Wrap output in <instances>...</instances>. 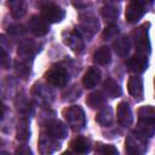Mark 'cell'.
Wrapping results in <instances>:
<instances>
[{
	"label": "cell",
	"instance_id": "1",
	"mask_svg": "<svg viewBox=\"0 0 155 155\" xmlns=\"http://www.w3.org/2000/svg\"><path fill=\"white\" fill-rule=\"evenodd\" d=\"M142 137L150 138L155 133V108L151 105L140 107L138 110V125L136 131Z\"/></svg>",
	"mask_w": 155,
	"mask_h": 155
},
{
	"label": "cell",
	"instance_id": "2",
	"mask_svg": "<svg viewBox=\"0 0 155 155\" xmlns=\"http://www.w3.org/2000/svg\"><path fill=\"white\" fill-rule=\"evenodd\" d=\"M63 115L65 117V121H67L68 126L73 131H80L86 125L85 113H84L82 108L79 107V105H71V107H69L68 109L64 110Z\"/></svg>",
	"mask_w": 155,
	"mask_h": 155
},
{
	"label": "cell",
	"instance_id": "3",
	"mask_svg": "<svg viewBox=\"0 0 155 155\" xmlns=\"http://www.w3.org/2000/svg\"><path fill=\"white\" fill-rule=\"evenodd\" d=\"M148 27L149 24H143L134 31V47L138 54L147 56L150 53V41H149V34H148Z\"/></svg>",
	"mask_w": 155,
	"mask_h": 155
},
{
	"label": "cell",
	"instance_id": "4",
	"mask_svg": "<svg viewBox=\"0 0 155 155\" xmlns=\"http://www.w3.org/2000/svg\"><path fill=\"white\" fill-rule=\"evenodd\" d=\"M47 82L54 87H64L69 81V73L59 65L50 68L45 75Z\"/></svg>",
	"mask_w": 155,
	"mask_h": 155
},
{
	"label": "cell",
	"instance_id": "5",
	"mask_svg": "<svg viewBox=\"0 0 155 155\" xmlns=\"http://www.w3.org/2000/svg\"><path fill=\"white\" fill-rule=\"evenodd\" d=\"M40 6H41V16L48 23H58L65 16L64 10L59 6L53 5L50 0H45V4H41Z\"/></svg>",
	"mask_w": 155,
	"mask_h": 155
},
{
	"label": "cell",
	"instance_id": "6",
	"mask_svg": "<svg viewBox=\"0 0 155 155\" xmlns=\"http://www.w3.org/2000/svg\"><path fill=\"white\" fill-rule=\"evenodd\" d=\"M125 148L128 154H143L147 150V139L138 134L137 132L127 136L125 142Z\"/></svg>",
	"mask_w": 155,
	"mask_h": 155
},
{
	"label": "cell",
	"instance_id": "7",
	"mask_svg": "<svg viewBox=\"0 0 155 155\" xmlns=\"http://www.w3.org/2000/svg\"><path fill=\"white\" fill-rule=\"evenodd\" d=\"M63 41L64 44L75 53H81L84 52V48H85V42L81 38V35L78 33V31H74V30H65L63 31Z\"/></svg>",
	"mask_w": 155,
	"mask_h": 155
},
{
	"label": "cell",
	"instance_id": "8",
	"mask_svg": "<svg viewBox=\"0 0 155 155\" xmlns=\"http://www.w3.org/2000/svg\"><path fill=\"white\" fill-rule=\"evenodd\" d=\"M99 28V22L93 13L80 15V29L88 36H92Z\"/></svg>",
	"mask_w": 155,
	"mask_h": 155
},
{
	"label": "cell",
	"instance_id": "9",
	"mask_svg": "<svg viewBox=\"0 0 155 155\" xmlns=\"http://www.w3.org/2000/svg\"><path fill=\"white\" fill-rule=\"evenodd\" d=\"M28 28L35 36H44L50 30L48 22L42 16H33L28 22Z\"/></svg>",
	"mask_w": 155,
	"mask_h": 155
},
{
	"label": "cell",
	"instance_id": "10",
	"mask_svg": "<svg viewBox=\"0 0 155 155\" xmlns=\"http://www.w3.org/2000/svg\"><path fill=\"white\" fill-rule=\"evenodd\" d=\"M39 148H40V153L41 154L53 153L57 149H59V139L52 137L47 132L42 133L40 136V139H39Z\"/></svg>",
	"mask_w": 155,
	"mask_h": 155
},
{
	"label": "cell",
	"instance_id": "11",
	"mask_svg": "<svg viewBox=\"0 0 155 155\" xmlns=\"http://www.w3.org/2000/svg\"><path fill=\"white\" fill-rule=\"evenodd\" d=\"M53 96L54 94H53L52 90L45 85L38 84L33 88V97L40 104H50L53 99Z\"/></svg>",
	"mask_w": 155,
	"mask_h": 155
},
{
	"label": "cell",
	"instance_id": "12",
	"mask_svg": "<svg viewBox=\"0 0 155 155\" xmlns=\"http://www.w3.org/2000/svg\"><path fill=\"white\" fill-rule=\"evenodd\" d=\"M145 11H147V8L144 6H142L140 4H137L134 1H131L128 4V6L126 7V12H125L126 21L128 23H136L143 17Z\"/></svg>",
	"mask_w": 155,
	"mask_h": 155
},
{
	"label": "cell",
	"instance_id": "13",
	"mask_svg": "<svg viewBox=\"0 0 155 155\" xmlns=\"http://www.w3.org/2000/svg\"><path fill=\"white\" fill-rule=\"evenodd\" d=\"M116 115H117V121L121 126L124 127H128L132 125L133 122V115H132V110L128 105V103L126 102H121L117 105V110H116Z\"/></svg>",
	"mask_w": 155,
	"mask_h": 155
},
{
	"label": "cell",
	"instance_id": "14",
	"mask_svg": "<svg viewBox=\"0 0 155 155\" xmlns=\"http://www.w3.org/2000/svg\"><path fill=\"white\" fill-rule=\"evenodd\" d=\"M46 132L48 134H51L52 137L57 138V139H63L68 136V127L57 120H52L48 121L46 125Z\"/></svg>",
	"mask_w": 155,
	"mask_h": 155
},
{
	"label": "cell",
	"instance_id": "15",
	"mask_svg": "<svg viewBox=\"0 0 155 155\" xmlns=\"http://www.w3.org/2000/svg\"><path fill=\"white\" fill-rule=\"evenodd\" d=\"M127 90H128V93L136 101L143 99L144 88H143V81L139 76H131L130 78V80L127 82Z\"/></svg>",
	"mask_w": 155,
	"mask_h": 155
},
{
	"label": "cell",
	"instance_id": "16",
	"mask_svg": "<svg viewBox=\"0 0 155 155\" xmlns=\"http://www.w3.org/2000/svg\"><path fill=\"white\" fill-rule=\"evenodd\" d=\"M127 65L131 71H133L136 74H142L148 68V58H147V56H142V54L137 53L127 61Z\"/></svg>",
	"mask_w": 155,
	"mask_h": 155
},
{
	"label": "cell",
	"instance_id": "17",
	"mask_svg": "<svg viewBox=\"0 0 155 155\" xmlns=\"http://www.w3.org/2000/svg\"><path fill=\"white\" fill-rule=\"evenodd\" d=\"M101 80V71L96 67L88 68V70L85 73L82 78V84L86 88H93Z\"/></svg>",
	"mask_w": 155,
	"mask_h": 155
},
{
	"label": "cell",
	"instance_id": "18",
	"mask_svg": "<svg viewBox=\"0 0 155 155\" xmlns=\"http://www.w3.org/2000/svg\"><path fill=\"white\" fill-rule=\"evenodd\" d=\"M7 5L13 18H22L27 12L25 0H7Z\"/></svg>",
	"mask_w": 155,
	"mask_h": 155
},
{
	"label": "cell",
	"instance_id": "19",
	"mask_svg": "<svg viewBox=\"0 0 155 155\" xmlns=\"http://www.w3.org/2000/svg\"><path fill=\"white\" fill-rule=\"evenodd\" d=\"M96 121L103 127L110 126L114 121V114H113L111 107H109V105L102 107V109L98 111V114L96 116Z\"/></svg>",
	"mask_w": 155,
	"mask_h": 155
},
{
	"label": "cell",
	"instance_id": "20",
	"mask_svg": "<svg viewBox=\"0 0 155 155\" xmlns=\"http://www.w3.org/2000/svg\"><path fill=\"white\" fill-rule=\"evenodd\" d=\"M115 53L120 57H126L131 50V41L127 36H119L114 42Z\"/></svg>",
	"mask_w": 155,
	"mask_h": 155
},
{
	"label": "cell",
	"instance_id": "21",
	"mask_svg": "<svg viewBox=\"0 0 155 155\" xmlns=\"http://www.w3.org/2000/svg\"><path fill=\"white\" fill-rule=\"evenodd\" d=\"M38 51L35 44L31 40H24L18 46V56L22 58H31Z\"/></svg>",
	"mask_w": 155,
	"mask_h": 155
},
{
	"label": "cell",
	"instance_id": "22",
	"mask_svg": "<svg viewBox=\"0 0 155 155\" xmlns=\"http://www.w3.org/2000/svg\"><path fill=\"white\" fill-rule=\"evenodd\" d=\"M103 87H104L105 93H107L110 98H119V97L122 94V90H121L120 85H119L114 79L108 78V79L104 81Z\"/></svg>",
	"mask_w": 155,
	"mask_h": 155
},
{
	"label": "cell",
	"instance_id": "23",
	"mask_svg": "<svg viewBox=\"0 0 155 155\" xmlns=\"http://www.w3.org/2000/svg\"><path fill=\"white\" fill-rule=\"evenodd\" d=\"M93 61H94L97 64H101V65H107V64H109L110 61H111V53H110L109 47H107V46L99 47V48L93 53Z\"/></svg>",
	"mask_w": 155,
	"mask_h": 155
},
{
	"label": "cell",
	"instance_id": "24",
	"mask_svg": "<svg viewBox=\"0 0 155 155\" xmlns=\"http://www.w3.org/2000/svg\"><path fill=\"white\" fill-rule=\"evenodd\" d=\"M30 137V130H29V120L27 117H22L18 121L17 126V139L22 143H25Z\"/></svg>",
	"mask_w": 155,
	"mask_h": 155
},
{
	"label": "cell",
	"instance_id": "25",
	"mask_svg": "<svg viewBox=\"0 0 155 155\" xmlns=\"http://www.w3.org/2000/svg\"><path fill=\"white\" fill-rule=\"evenodd\" d=\"M86 103H87L88 107L92 108V109L102 108V107L105 105V96H104L101 91L92 92V93L88 94V97L86 98Z\"/></svg>",
	"mask_w": 155,
	"mask_h": 155
},
{
	"label": "cell",
	"instance_id": "26",
	"mask_svg": "<svg viewBox=\"0 0 155 155\" xmlns=\"http://www.w3.org/2000/svg\"><path fill=\"white\" fill-rule=\"evenodd\" d=\"M71 149L75 153L79 154H85L87 151H90V142L85 138V137H76L73 142H71Z\"/></svg>",
	"mask_w": 155,
	"mask_h": 155
},
{
	"label": "cell",
	"instance_id": "27",
	"mask_svg": "<svg viewBox=\"0 0 155 155\" xmlns=\"http://www.w3.org/2000/svg\"><path fill=\"white\" fill-rule=\"evenodd\" d=\"M16 70L18 73V75H21L23 79H27L30 74V63L28 58H18V61L16 62Z\"/></svg>",
	"mask_w": 155,
	"mask_h": 155
},
{
	"label": "cell",
	"instance_id": "28",
	"mask_svg": "<svg viewBox=\"0 0 155 155\" xmlns=\"http://www.w3.org/2000/svg\"><path fill=\"white\" fill-rule=\"evenodd\" d=\"M102 16L105 21L113 23L114 21H116V18L119 16V10H117V7H115L113 5H107L102 8Z\"/></svg>",
	"mask_w": 155,
	"mask_h": 155
},
{
	"label": "cell",
	"instance_id": "29",
	"mask_svg": "<svg viewBox=\"0 0 155 155\" xmlns=\"http://www.w3.org/2000/svg\"><path fill=\"white\" fill-rule=\"evenodd\" d=\"M96 151L99 153V154H103V155H117V149L114 147V145H110V144H102V143H98L97 147H96Z\"/></svg>",
	"mask_w": 155,
	"mask_h": 155
},
{
	"label": "cell",
	"instance_id": "30",
	"mask_svg": "<svg viewBox=\"0 0 155 155\" xmlns=\"http://www.w3.org/2000/svg\"><path fill=\"white\" fill-rule=\"evenodd\" d=\"M119 34V27L116 24H110L108 25L104 31H103V38L105 40H110V39H114L116 38V35Z\"/></svg>",
	"mask_w": 155,
	"mask_h": 155
},
{
	"label": "cell",
	"instance_id": "31",
	"mask_svg": "<svg viewBox=\"0 0 155 155\" xmlns=\"http://www.w3.org/2000/svg\"><path fill=\"white\" fill-rule=\"evenodd\" d=\"M25 28L21 24H12L7 28V34L10 35H13V36H19V35H23L25 34Z\"/></svg>",
	"mask_w": 155,
	"mask_h": 155
},
{
	"label": "cell",
	"instance_id": "32",
	"mask_svg": "<svg viewBox=\"0 0 155 155\" xmlns=\"http://www.w3.org/2000/svg\"><path fill=\"white\" fill-rule=\"evenodd\" d=\"M10 64H11L10 56H8V53L6 52V48L1 47V65H2L4 69H8V68H10Z\"/></svg>",
	"mask_w": 155,
	"mask_h": 155
},
{
	"label": "cell",
	"instance_id": "33",
	"mask_svg": "<svg viewBox=\"0 0 155 155\" xmlns=\"http://www.w3.org/2000/svg\"><path fill=\"white\" fill-rule=\"evenodd\" d=\"M131 1H134V2H137V4H140L142 6H144L145 8H148V7L153 4L154 0H131Z\"/></svg>",
	"mask_w": 155,
	"mask_h": 155
},
{
	"label": "cell",
	"instance_id": "34",
	"mask_svg": "<svg viewBox=\"0 0 155 155\" xmlns=\"http://www.w3.org/2000/svg\"><path fill=\"white\" fill-rule=\"evenodd\" d=\"M71 1H73L74 6H76V7H82V6L87 5V2H88V0H71Z\"/></svg>",
	"mask_w": 155,
	"mask_h": 155
},
{
	"label": "cell",
	"instance_id": "35",
	"mask_svg": "<svg viewBox=\"0 0 155 155\" xmlns=\"http://www.w3.org/2000/svg\"><path fill=\"white\" fill-rule=\"evenodd\" d=\"M17 153H18V154H25V155H28V154H31V150H30L29 148L22 145V148H18V149H17Z\"/></svg>",
	"mask_w": 155,
	"mask_h": 155
},
{
	"label": "cell",
	"instance_id": "36",
	"mask_svg": "<svg viewBox=\"0 0 155 155\" xmlns=\"http://www.w3.org/2000/svg\"><path fill=\"white\" fill-rule=\"evenodd\" d=\"M154 86H155V79H154Z\"/></svg>",
	"mask_w": 155,
	"mask_h": 155
},
{
	"label": "cell",
	"instance_id": "37",
	"mask_svg": "<svg viewBox=\"0 0 155 155\" xmlns=\"http://www.w3.org/2000/svg\"><path fill=\"white\" fill-rule=\"evenodd\" d=\"M101 1H103V0H101Z\"/></svg>",
	"mask_w": 155,
	"mask_h": 155
}]
</instances>
